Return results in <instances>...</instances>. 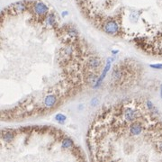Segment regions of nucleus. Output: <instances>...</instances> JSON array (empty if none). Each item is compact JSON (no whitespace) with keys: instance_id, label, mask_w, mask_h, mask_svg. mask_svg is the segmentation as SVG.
<instances>
[{"instance_id":"39448f33","label":"nucleus","mask_w":162,"mask_h":162,"mask_svg":"<svg viewBox=\"0 0 162 162\" xmlns=\"http://www.w3.org/2000/svg\"><path fill=\"white\" fill-rule=\"evenodd\" d=\"M144 131V126L141 122L138 120L131 123H130L129 126V133L131 137H138L142 135V133Z\"/></svg>"},{"instance_id":"6e6552de","label":"nucleus","mask_w":162,"mask_h":162,"mask_svg":"<svg viewBox=\"0 0 162 162\" xmlns=\"http://www.w3.org/2000/svg\"><path fill=\"white\" fill-rule=\"evenodd\" d=\"M61 144L62 148H64V149L72 150V149L75 148L74 142H72V140H70L69 138H67V137H65L64 139H62V140L61 141Z\"/></svg>"},{"instance_id":"9d476101","label":"nucleus","mask_w":162,"mask_h":162,"mask_svg":"<svg viewBox=\"0 0 162 162\" xmlns=\"http://www.w3.org/2000/svg\"><path fill=\"white\" fill-rule=\"evenodd\" d=\"M150 67L156 69H162V64H151L150 65Z\"/></svg>"},{"instance_id":"423d86ee","label":"nucleus","mask_w":162,"mask_h":162,"mask_svg":"<svg viewBox=\"0 0 162 162\" xmlns=\"http://www.w3.org/2000/svg\"><path fill=\"white\" fill-rule=\"evenodd\" d=\"M101 66V60L95 56H89L87 58V61L86 62V67L85 69L88 70L95 71L98 69Z\"/></svg>"},{"instance_id":"7ed1b4c3","label":"nucleus","mask_w":162,"mask_h":162,"mask_svg":"<svg viewBox=\"0 0 162 162\" xmlns=\"http://www.w3.org/2000/svg\"><path fill=\"white\" fill-rule=\"evenodd\" d=\"M30 2H17L16 4H13L8 8V14L14 16V14H22L25 11L30 10Z\"/></svg>"},{"instance_id":"f8f14e48","label":"nucleus","mask_w":162,"mask_h":162,"mask_svg":"<svg viewBox=\"0 0 162 162\" xmlns=\"http://www.w3.org/2000/svg\"><path fill=\"white\" fill-rule=\"evenodd\" d=\"M160 97L162 98V86H161V88H160Z\"/></svg>"},{"instance_id":"1a4fd4ad","label":"nucleus","mask_w":162,"mask_h":162,"mask_svg":"<svg viewBox=\"0 0 162 162\" xmlns=\"http://www.w3.org/2000/svg\"><path fill=\"white\" fill-rule=\"evenodd\" d=\"M55 119H56V121L59 122L60 123H63V122L66 121V116L62 114H59L55 116Z\"/></svg>"},{"instance_id":"f257e3e1","label":"nucleus","mask_w":162,"mask_h":162,"mask_svg":"<svg viewBox=\"0 0 162 162\" xmlns=\"http://www.w3.org/2000/svg\"><path fill=\"white\" fill-rule=\"evenodd\" d=\"M101 29L103 32H105L107 34L115 36L118 33H121V28L116 20L113 19V18H109V19H105L102 23L101 24Z\"/></svg>"},{"instance_id":"0eeeda50","label":"nucleus","mask_w":162,"mask_h":162,"mask_svg":"<svg viewBox=\"0 0 162 162\" xmlns=\"http://www.w3.org/2000/svg\"><path fill=\"white\" fill-rule=\"evenodd\" d=\"M16 137V131L13 130H4L2 131V142L5 143L11 142Z\"/></svg>"},{"instance_id":"9b49d317","label":"nucleus","mask_w":162,"mask_h":162,"mask_svg":"<svg viewBox=\"0 0 162 162\" xmlns=\"http://www.w3.org/2000/svg\"><path fill=\"white\" fill-rule=\"evenodd\" d=\"M68 14V12L67 11H64L63 13H62V16H67Z\"/></svg>"},{"instance_id":"f03ea898","label":"nucleus","mask_w":162,"mask_h":162,"mask_svg":"<svg viewBox=\"0 0 162 162\" xmlns=\"http://www.w3.org/2000/svg\"><path fill=\"white\" fill-rule=\"evenodd\" d=\"M30 10L38 18H44L49 14V7L43 2H33L30 6Z\"/></svg>"},{"instance_id":"20e7f679","label":"nucleus","mask_w":162,"mask_h":162,"mask_svg":"<svg viewBox=\"0 0 162 162\" xmlns=\"http://www.w3.org/2000/svg\"><path fill=\"white\" fill-rule=\"evenodd\" d=\"M60 97L56 94H48L46 97L43 98L42 106L44 107L45 110H50V109L54 108L59 103Z\"/></svg>"}]
</instances>
